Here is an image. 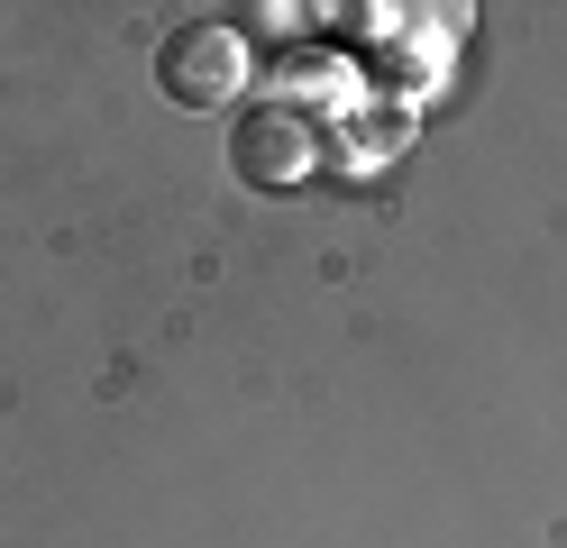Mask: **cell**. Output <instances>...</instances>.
<instances>
[{
  "label": "cell",
  "mask_w": 567,
  "mask_h": 548,
  "mask_svg": "<svg viewBox=\"0 0 567 548\" xmlns=\"http://www.w3.org/2000/svg\"><path fill=\"white\" fill-rule=\"evenodd\" d=\"M156 92L174 110H229L247 92V46H238V28L229 19H184V28H165V46H156Z\"/></svg>",
  "instance_id": "1"
},
{
  "label": "cell",
  "mask_w": 567,
  "mask_h": 548,
  "mask_svg": "<svg viewBox=\"0 0 567 548\" xmlns=\"http://www.w3.org/2000/svg\"><path fill=\"white\" fill-rule=\"evenodd\" d=\"M229 165L257 183V193H293V183H311V165H321V128H311L302 110H284V101H247L229 120Z\"/></svg>",
  "instance_id": "2"
},
{
  "label": "cell",
  "mask_w": 567,
  "mask_h": 548,
  "mask_svg": "<svg viewBox=\"0 0 567 548\" xmlns=\"http://www.w3.org/2000/svg\"><path fill=\"white\" fill-rule=\"evenodd\" d=\"M275 101H284V110H302V120L321 128V120H348V110L367 101V83H358V64H348V55L293 46V55L275 64Z\"/></svg>",
  "instance_id": "3"
},
{
  "label": "cell",
  "mask_w": 567,
  "mask_h": 548,
  "mask_svg": "<svg viewBox=\"0 0 567 548\" xmlns=\"http://www.w3.org/2000/svg\"><path fill=\"white\" fill-rule=\"evenodd\" d=\"M403 137H412V110H403V101H384V110H375V92H367V101H358V110L339 120L348 174H375L384 156H403Z\"/></svg>",
  "instance_id": "4"
},
{
  "label": "cell",
  "mask_w": 567,
  "mask_h": 548,
  "mask_svg": "<svg viewBox=\"0 0 567 548\" xmlns=\"http://www.w3.org/2000/svg\"><path fill=\"white\" fill-rule=\"evenodd\" d=\"M247 28H266V37H302L311 19H321V10H293V0H284V10H275V0H257V10H238Z\"/></svg>",
  "instance_id": "5"
}]
</instances>
